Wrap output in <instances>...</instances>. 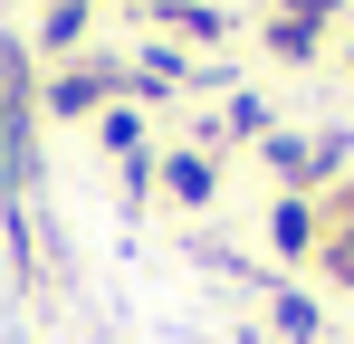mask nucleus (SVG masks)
Listing matches in <instances>:
<instances>
[{"label":"nucleus","instance_id":"nucleus-4","mask_svg":"<svg viewBox=\"0 0 354 344\" xmlns=\"http://www.w3.org/2000/svg\"><path fill=\"white\" fill-rule=\"evenodd\" d=\"M316 239H326V211H316L306 191H278V211H268V258H316Z\"/></svg>","mask_w":354,"mask_h":344},{"label":"nucleus","instance_id":"nucleus-5","mask_svg":"<svg viewBox=\"0 0 354 344\" xmlns=\"http://www.w3.org/2000/svg\"><path fill=\"white\" fill-rule=\"evenodd\" d=\"M96 29V0H48V19H39V57H77V39Z\"/></svg>","mask_w":354,"mask_h":344},{"label":"nucleus","instance_id":"nucleus-2","mask_svg":"<svg viewBox=\"0 0 354 344\" xmlns=\"http://www.w3.org/2000/svg\"><path fill=\"white\" fill-rule=\"evenodd\" d=\"M115 96H134L124 67H86V57H67V67H48V86H39V115H106Z\"/></svg>","mask_w":354,"mask_h":344},{"label":"nucleus","instance_id":"nucleus-1","mask_svg":"<svg viewBox=\"0 0 354 344\" xmlns=\"http://www.w3.org/2000/svg\"><path fill=\"white\" fill-rule=\"evenodd\" d=\"M39 182V86H29V48L0 29V201H29Z\"/></svg>","mask_w":354,"mask_h":344},{"label":"nucleus","instance_id":"nucleus-12","mask_svg":"<svg viewBox=\"0 0 354 344\" xmlns=\"http://www.w3.org/2000/svg\"><path fill=\"white\" fill-rule=\"evenodd\" d=\"M278 10H288V19H306V29H335V10H345V0H278Z\"/></svg>","mask_w":354,"mask_h":344},{"label":"nucleus","instance_id":"nucleus-9","mask_svg":"<svg viewBox=\"0 0 354 344\" xmlns=\"http://www.w3.org/2000/svg\"><path fill=\"white\" fill-rule=\"evenodd\" d=\"M268 325H278L288 344H316V325H326V316H316V296H297V287H278V296H268Z\"/></svg>","mask_w":354,"mask_h":344},{"label":"nucleus","instance_id":"nucleus-3","mask_svg":"<svg viewBox=\"0 0 354 344\" xmlns=\"http://www.w3.org/2000/svg\"><path fill=\"white\" fill-rule=\"evenodd\" d=\"M153 191H173L182 211H211V201H221V163L192 153V144H182V153H153Z\"/></svg>","mask_w":354,"mask_h":344},{"label":"nucleus","instance_id":"nucleus-10","mask_svg":"<svg viewBox=\"0 0 354 344\" xmlns=\"http://www.w3.org/2000/svg\"><path fill=\"white\" fill-rule=\"evenodd\" d=\"M268 48H278V57H316V48H326V29H306V19L278 10V19H268Z\"/></svg>","mask_w":354,"mask_h":344},{"label":"nucleus","instance_id":"nucleus-6","mask_svg":"<svg viewBox=\"0 0 354 344\" xmlns=\"http://www.w3.org/2000/svg\"><path fill=\"white\" fill-rule=\"evenodd\" d=\"M259 153H268V172H278L288 191H316V182H326V172H316V144H306V134H268Z\"/></svg>","mask_w":354,"mask_h":344},{"label":"nucleus","instance_id":"nucleus-7","mask_svg":"<svg viewBox=\"0 0 354 344\" xmlns=\"http://www.w3.org/2000/svg\"><path fill=\"white\" fill-rule=\"evenodd\" d=\"M153 19L182 29V39H230V10L221 0H153Z\"/></svg>","mask_w":354,"mask_h":344},{"label":"nucleus","instance_id":"nucleus-13","mask_svg":"<svg viewBox=\"0 0 354 344\" xmlns=\"http://www.w3.org/2000/svg\"><path fill=\"white\" fill-rule=\"evenodd\" d=\"M345 67H354V48H345Z\"/></svg>","mask_w":354,"mask_h":344},{"label":"nucleus","instance_id":"nucleus-11","mask_svg":"<svg viewBox=\"0 0 354 344\" xmlns=\"http://www.w3.org/2000/svg\"><path fill=\"white\" fill-rule=\"evenodd\" d=\"M221 124H230V134H259V144L278 134V124H268V96H230V106H221Z\"/></svg>","mask_w":354,"mask_h":344},{"label":"nucleus","instance_id":"nucleus-8","mask_svg":"<svg viewBox=\"0 0 354 344\" xmlns=\"http://www.w3.org/2000/svg\"><path fill=\"white\" fill-rule=\"evenodd\" d=\"M96 144H106L115 163H144V115H134V96H115V106L96 115Z\"/></svg>","mask_w":354,"mask_h":344}]
</instances>
